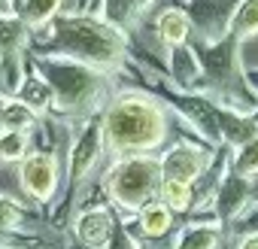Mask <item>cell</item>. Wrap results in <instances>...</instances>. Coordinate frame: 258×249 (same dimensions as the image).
<instances>
[{
  "instance_id": "cell-1",
  "label": "cell",
  "mask_w": 258,
  "mask_h": 249,
  "mask_svg": "<svg viewBox=\"0 0 258 249\" xmlns=\"http://www.w3.org/2000/svg\"><path fill=\"white\" fill-rule=\"evenodd\" d=\"M46 28H49V34L34 49V55L73 58L94 70H103V73L121 70L124 55H127L124 34L118 28H112L109 22H103L100 16L67 13V16H55L52 25H46Z\"/></svg>"
},
{
  "instance_id": "cell-2",
  "label": "cell",
  "mask_w": 258,
  "mask_h": 249,
  "mask_svg": "<svg viewBox=\"0 0 258 249\" xmlns=\"http://www.w3.org/2000/svg\"><path fill=\"white\" fill-rule=\"evenodd\" d=\"M100 121H103L106 149L115 155L152 152L167 137V109L143 91L115 94L106 103Z\"/></svg>"
},
{
  "instance_id": "cell-3",
  "label": "cell",
  "mask_w": 258,
  "mask_h": 249,
  "mask_svg": "<svg viewBox=\"0 0 258 249\" xmlns=\"http://www.w3.org/2000/svg\"><path fill=\"white\" fill-rule=\"evenodd\" d=\"M31 64L46 76L55 91V106L61 115L88 118L106 97V73L82 61L61 55H31Z\"/></svg>"
},
{
  "instance_id": "cell-4",
  "label": "cell",
  "mask_w": 258,
  "mask_h": 249,
  "mask_svg": "<svg viewBox=\"0 0 258 249\" xmlns=\"http://www.w3.org/2000/svg\"><path fill=\"white\" fill-rule=\"evenodd\" d=\"M161 158L149 152L121 155L103 176V192L112 207L137 216L149 201L158 198L161 189Z\"/></svg>"
},
{
  "instance_id": "cell-5",
  "label": "cell",
  "mask_w": 258,
  "mask_h": 249,
  "mask_svg": "<svg viewBox=\"0 0 258 249\" xmlns=\"http://www.w3.org/2000/svg\"><path fill=\"white\" fill-rule=\"evenodd\" d=\"M103 149H106L103 121L94 112L79 125V131L70 143V152H67V189H70V195H76L85 185V179L94 173V167L103 158Z\"/></svg>"
},
{
  "instance_id": "cell-6",
  "label": "cell",
  "mask_w": 258,
  "mask_h": 249,
  "mask_svg": "<svg viewBox=\"0 0 258 249\" xmlns=\"http://www.w3.org/2000/svg\"><path fill=\"white\" fill-rule=\"evenodd\" d=\"M213 161V152L191 143V140H176L164 155H161V176L164 179H176L191 185Z\"/></svg>"
},
{
  "instance_id": "cell-7",
  "label": "cell",
  "mask_w": 258,
  "mask_h": 249,
  "mask_svg": "<svg viewBox=\"0 0 258 249\" xmlns=\"http://www.w3.org/2000/svg\"><path fill=\"white\" fill-rule=\"evenodd\" d=\"M58 179H61V170H58V158L52 152H31L19 164V182H22V189L34 201H40V204H49L55 198Z\"/></svg>"
},
{
  "instance_id": "cell-8",
  "label": "cell",
  "mask_w": 258,
  "mask_h": 249,
  "mask_svg": "<svg viewBox=\"0 0 258 249\" xmlns=\"http://www.w3.org/2000/svg\"><path fill=\"white\" fill-rule=\"evenodd\" d=\"M213 216L231 228L249 207H252V179L249 176H240L234 167H228V173L222 176L216 195H213Z\"/></svg>"
},
{
  "instance_id": "cell-9",
  "label": "cell",
  "mask_w": 258,
  "mask_h": 249,
  "mask_svg": "<svg viewBox=\"0 0 258 249\" xmlns=\"http://www.w3.org/2000/svg\"><path fill=\"white\" fill-rule=\"evenodd\" d=\"M115 228H118V225H115L109 207H88V210H82V213L76 216V222H73V231H76L79 243L88 246V249H106V243H109V237L115 234Z\"/></svg>"
},
{
  "instance_id": "cell-10",
  "label": "cell",
  "mask_w": 258,
  "mask_h": 249,
  "mask_svg": "<svg viewBox=\"0 0 258 249\" xmlns=\"http://www.w3.org/2000/svg\"><path fill=\"white\" fill-rule=\"evenodd\" d=\"M167 52H170V79L176 82V88L179 91H195V88L207 91V79H204L198 49L182 43V46H173Z\"/></svg>"
},
{
  "instance_id": "cell-11",
  "label": "cell",
  "mask_w": 258,
  "mask_h": 249,
  "mask_svg": "<svg viewBox=\"0 0 258 249\" xmlns=\"http://www.w3.org/2000/svg\"><path fill=\"white\" fill-rule=\"evenodd\" d=\"M222 237H225V225L216 216L213 219H195L179 231L173 249H219Z\"/></svg>"
},
{
  "instance_id": "cell-12",
  "label": "cell",
  "mask_w": 258,
  "mask_h": 249,
  "mask_svg": "<svg viewBox=\"0 0 258 249\" xmlns=\"http://www.w3.org/2000/svg\"><path fill=\"white\" fill-rule=\"evenodd\" d=\"M219 131H222V143L237 149V146L249 143L252 137H258V121L246 112H237V109L219 103Z\"/></svg>"
},
{
  "instance_id": "cell-13",
  "label": "cell",
  "mask_w": 258,
  "mask_h": 249,
  "mask_svg": "<svg viewBox=\"0 0 258 249\" xmlns=\"http://www.w3.org/2000/svg\"><path fill=\"white\" fill-rule=\"evenodd\" d=\"M13 97H19L22 103H28L34 112H46V109L55 106V91H52V85L46 82V76H43L31 61H28L25 79H22V85H19V91H16Z\"/></svg>"
},
{
  "instance_id": "cell-14",
  "label": "cell",
  "mask_w": 258,
  "mask_h": 249,
  "mask_svg": "<svg viewBox=\"0 0 258 249\" xmlns=\"http://www.w3.org/2000/svg\"><path fill=\"white\" fill-rule=\"evenodd\" d=\"M155 28H158L161 43H164L167 49H173V46L188 43V34H191V19H188V13H185V10H179V7H167V10L158 16Z\"/></svg>"
},
{
  "instance_id": "cell-15",
  "label": "cell",
  "mask_w": 258,
  "mask_h": 249,
  "mask_svg": "<svg viewBox=\"0 0 258 249\" xmlns=\"http://www.w3.org/2000/svg\"><path fill=\"white\" fill-rule=\"evenodd\" d=\"M173 210L167 207V204H161L158 198L155 201H149L140 213H137V225H140V234L143 237H149V240H158V237H164L170 228H173Z\"/></svg>"
},
{
  "instance_id": "cell-16",
  "label": "cell",
  "mask_w": 258,
  "mask_h": 249,
  "mask_svg": "<svg viewBox=\"0 0 258 249\" xmlns=\"http://www.w3.org/2000/svg\"><path fill=\"white\" fill-rule=\"evenodd\" d=\"M61 4H64V0H22V7H19L16 16L31 31H40V28L52 25L55 16H61Z\"/></svg>"
},
{
  "instance_id": "cell-17",
  "label": "cell",
  "mask_w": 258,
  "mask_h": 249,
  "mask_svg": "<svg viewBox=\"0 0 258 249\" xmlns=\"http://www.w3.org/2000/svg\"><path fill=\"white\" fill-rule=\"evenodd\" d=\"M100 19L109 22L112 28H118L121 34L131 31L140 19L137 0H100Z\"/></svg>"
},
{
  "instance_id": "cell-18",
  "label": "cell",
  "mask_w": 258,
  "mask_h": 249,
  "mask_svg": "<svg viewBox=\"0 0 258 249\" xmlns=\"http://www.w3.org/2000/svg\"><path fill=\"white\" fill-rule=\"evenodd\" d=\"M228 31L237 34L240 40H249V37L258 34V0H240V4L234 7Z\"/></svg>"
},
{
  "instance_id": "cell-19",
  "label": "cell",
  "mask_w": 258,
  "mask_h": 249,
  "mask_svg": "<svg viewBox=\"0 0 258 249\" xmlns=\"http://www.w3.org/2000/svg\"><path fill=\"white\" fill-rule=\"evenodd\" d=\"M37 121H40V112H34L28 103H22L19 97H10V100H7V109H4V131H31Z\"/></svg>"
},
{
  "instance_id": "cell-20",
  "label": "cell",
  "mask_w": 258,
  "mask_h": 249,
  "mask_svg": "<svg viewBox=\"0 0 258 249\" xmlns=\"http://www.w3.org/2000/svg\"><path fill=\"white\" fill-rule=\"evenodd\" d=\"M31 131H0V161H25L31 152Z\"/></svg>"
},
{
  "instance_id": "cell-21",
  "label": "cell",
  "mask_w": 258,
  "mask_h": 249,
  "mask_svg": "<svg viewBox=\"0 0 258 249\" xmlns=\"http://www.w3.org/2000/svg\"><path fill=\"white\" fill-rule=\"evenodd\" d=\"M158 201L167 204L173 213H185V210H191V185L176 182V179H161Z\"/></svg>"
},
{
  "instance_id": "cell-22",
  "label": "cell",
  "mask_w": 258,
  "mask_h": 249,
  "mask_svg": "<svg viewBox=\"0 0 258 249\" xmlns=\"http://www.w3.org/2000/svg\"><path fill=\"white\" fill-rule=\"evenodd\" d=\"M231 167L240 173V176H258V137H252L249 143L231 149Z\"/></svg>"
},
{
  "instance_id": "cell-23",
  "label": "cell",
  "mask_w": 258,
  "mask_h": 249,
  "mask_svg": "<svg viewBox=\"0 0 258 249\" xmlns=\"http://www.w3.org/2000/svg\"><path fill=\"white\" fill-rule=\"evenodd\" d=\"M25 219V210L13 201V198H0V228H16Z\"/></svg>"
},
{
  "instance_id": "cell-24",
  "label": "cell",
  "mask_w": 258,
  "mask_h": 249,
  "mask_svg": "<svg viewBox=\"0 0 258 249\" xmlns=\"http://www.w3.org/2000/svg\"><path fill=\"white\" fill-rule=\"evenodd\" d=\"M231 231H234L237 237H252V234H258V204H252V207L231 225Z\"/></svg>"
},
{
  "instance_id": "cell-25",
  "label": "cell",
  "mask_w": 258,
  "mask_h": 249,
  "mask_svg": "<svg viewBox=\"0 0 258 249\" xmlns=\"http://www.w3.org/2000/svg\"><path fill=\"white\" fill-rule=\"evenodd\" d=\"M106 249H140V243L127 234L124 228H115V234L109 237V243H106Z\"/></svg>"
},
{
  "instance_id": "cell-26",
  "label": "cell",
  "mask_w": 258,
  "mask_h": 249,
  "mask_svg": "<svg viewBox=\"0 0 258 249\" xmlns=\"http://www.w3.org/2000/svg\"><path fill=\"white\" fill-rule=\"evenodd\" d=\"M237 249H258V234H252V237H243Z\"/></svg>"
},
{
  "instance_id": "cell-27",
  "label": "cell",
  "mask_w": 258,
  "mask_h": 249,
  "mask_svg": "<svg viewBox=\"0 0 258 249\" xmlns=\"http://www.w3.org/2000/svg\"><path fill=\"white\" fill-rule=\"evenodd\" d=\"M246 82H249V88L258 94V70H246Z\"/></svg>"
},
{
  "instance_id": "cell-28",
  "label": "cell",
  "mask_w": 258,
  "mask_h": 249,
  "mask_svg": "<svg viewBox=\"0 0 258 249\" xmlns=\"http://www.w3.org/2000/svg\"><path fill=\"white\" fill-rule=\"evenodd\" d=\"M7 100H10V94L0 91V131H4V109H7Z\"/></svg>"
},
{
  "instance_id": "cell-29",
  "label": "cell",
  "mask_w": 258,
  "mask_h": 249,
  "mask_svg": "<svg viewBox=\"0 0 258 249\" xmlns=\"http://www.w3.org/2000/svg\"><path fill=\"white\" fill-rule=\"evenodd\" d=\"M152 4H155V0H137V10H140V16H143V13H149V10H152Z\"/></svg>"
},
{
  "instance_id": "cell-30",
  "label": "cell",
  "mask_w": 258,
  "mask_h": 249,
  "mask_svg": "<svg viewBox=\"0 0 258 249\" xmlns=\"http://www.w3.org/2000/svg\"><path fill=\"white\" fill-rule=\"evenodd\" d=\"M252 118H255V121H258V106H255V112H252Z\"/></svg>"
},
{
  "instance_id": "cell-31",
  "label": "cell",
  "mask_w": 258,
  "mask_h": 249,
  "mask_svg": "<svg viewBox=\"0 0 258 249\" xmlns=\"http://www.w3.org/2000/svg\"><path fill=\"white\" fill-rule=\"evenodd\" d=\"M140 249H152V246H140Z\"/></svg>"
}]
</instances>
